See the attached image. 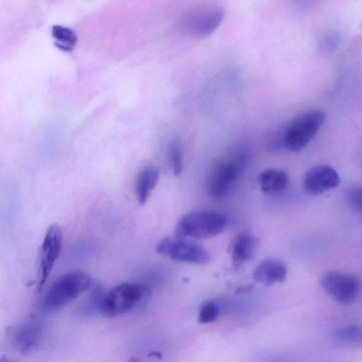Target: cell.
Here are the masks:
<instances>
[{"mask_svg":"<svg viewBox=\"0 0 362 362\" xmlns=\"http://www.w3.org/2000/svg\"><path fill=\"white\" fill-rule=\"evenodd\" d=\"M92 283L90 276L82 271L62 275L52 282L43 296L42 310L52 313L62 309L89 289Z\"/></svg>","mask_w":362,"mask_h":362,"instance_id":"obj_1","label":"cell"},{"mask_svg":"<svg viewBox=\"0 0 362 362\" xmlns=\"http://www.w3.org/2000/svg\"><path fill=\"white\" fill-rule=\"evenodd\" d=\"M226 224V217L219 213L211 211H192L178 220L175 235L195 240L206 239L221 233Z\"/></svg>","mask_w":362,"mask_h":362,"instance_id":"obj_2","label":"cell"},{"mask_svg":"<svg viewBox=\"0 0 362 362\" xmlns=\"http://www.w3.org/2000/svg\"><path fill=\"white\" fill-rule=\"evenodd\" d=\"M150 293L144 285L136 283H122L104 293L98 313L112 317L132 310L145 296Z\"/></svg>","mask_w":362,"mask_h":362,"instance_id":"obj_3","label":"cell"},{"mask_svg":"<svg viewBox=\"0 0 362 362\" xmlns=\"http://www.w3.org/2000/svg\"><path fill=\"white\" fill-rule=\"evenodd\" d=\"M325 117L323 111L313 110L296 117L284 129V146L293 152L303 150L323 124Z\"/></svg>","mask_w":362,"mask_h":362,"instance_id":"obj_4","label":"cell"},{"mask_svg":"<svg viewBox=\"0 0 362 362\" xmlns=\"http://www.w3.org/2000/svg\"><path fill=\"white\" fill-rule=\"evenodd\" d=\"M246 160L245 153L240 152L216 163L207 177L208 194L214 199L224 197L243 169Z\"/></svg>","mask_w":362,"mask_h":362,"instance_id":"obj_5","label":"cell"},{"mask_svg":"<svg viewBox=\"0 0 362 362\" xmlns=\"http://www.w3.org/2000/svg\"><path fill=\"white\" fill-rule=\"evenodd\" d=\"M224 18L223 10L218 6H207L193 8L180 19L181 30L194 38H205L214 33Z\"/></svg>","mask_w":362,"mask_h":362,"instance_id":"obj_6","label":"cell"},{"mask_svg":"<svg viewBox=\"0 0 362 362\" xmlns=\"http://www.w3.org/2000/svg\"><path fill=\"white\" fill-rule=\"evenodd\" d=\"M156 250L181 262L205 264L211 259L210 254L202 245L175 235L161 239L157 244Z\"/></svg>","mask_w":362,"mask_h":362,"instance_id":"obj_7","label":"cell"},{"mask_svg":"<svg viewBox=\"0 0 362 362\" xmlns=\"http://www.w3.org/2000/svg\"><path fill=\"white\" fill-rule=\"evenodd\" d=\"M62 245V234L59 225L47 228L41 245L38 267L37 290L42 289L59 257Z\"/></svg>","mask_w":362,"mask_h":362,"instance_id":"obj_8","label":"cell"},{"mask_svg":"<svg viewBox=\"0 0 362 362\" xmlns=\"http://www.w3.org/2000/svg\"><path fill=\"white\" fill-rule=\"evenodd\" d=\"M325 291L342 304L351 303L359 291L360 282L352 274L339 271H328L321 277Z\"/></svg>","mask_w":362,"mask_h":362,"instance_id":"obj_9","label":"cell"},{"mask_svg":"<svg viewBox=\"0 0 362 362\" xmlns=\"http://www.w3.org/2000/svg\"><path fill=\"white\" fill-rule=\"evenodd\" d=\"M43 322L35 320L21 324L11 329V347L21 354H28L39 348L45 336Z\"/></svg>","mask_w":362,"mask_h":362,"instance_id":"obj_10","label":"cell"},{"mask_svg":"<svg viewBox=\"0 0 362 362\" xmlns=\"http://www.w3.org/2000/svg\"><path fill=\"white\" fill-rule=\"evenodd\" d=\"M340 183L337 172L327 165H318L310 168L303 179V188L311 195H319Z\"/></svg>","mask_w":362,"mask_h":362,"instance_id":"obj_11","label":"cell"},{"mask_svg":"<svg viewBox=\"0 0 362 362\" xmlns=\"http://www.w3.org/2000/svg\"><path fill=\"white\" fill-rule=\"evenodd\" d=\"M287 274V267L281 260L266 259L255 269L253 277L259 283L272 285L283 281Z\"/></svg>","mask_w":362,"mask_h":362,"instance_id":"obj_12","label":"cell"},{"mask_svg":"<svg viewBox=\"0 0 362 362\" xmlns=\"http://www.w3.org/2000/svg\"><path fill=\"white\" fill-rule=\"evenodd\" d=\"M257 238L250 233H241L235 238L232 247L233 265L239 267L250 260L258 246Z\"/></svg>","mask_w":362,"mask_h":362,"instance_id":"obj_13","label":"cell"},{"mask_svg":"<svg viewBox=\"0 0 362 362\" xmlns=\"http://www.w3.org/2000/svg\"><path fill=\"white\" fill-rule=\"evenodd\" d=\"M159 177L160 171L154 166L145 167L139 172L135 189L139 204H144L146 202L156 186Z\"/></svg>","mask_w":362,"mask_h":362,"instance_id":"obj_14","label":"cell"},{"mask_svg":"<svg viewBox=\"0 0 362 362\" xmlns=\"http://www.w3.org/2000/svg\"><path fill=\"white\" fill-rule=\"evenodd\" d=\"M259 182L263 192L276 193L286 188L288 177L282 170L269 168L262 172L259 176Z\"/></svg>","mask_w":362,"mask_h":362,"instance_id":"obj_15","label":"cell"},{"mask_svg":"<svg viewBox=\"0 0 362 362\" xmlns=\"http://www.w3.org/2000/svg\"><path fill=\"white\" fill-rule=\"evenodd\" d=\"M52 36L55 45L64 52L71 51L76 46L77 37L74 32L62 25H54L52 28Z\"/></svg>","mask_w":362,"mask_h":362,"instance_id":"obj_16","label":"cell"},{"mask_svg":"<svg viewBox=\"0 0 362 362\" xmlns=\"http://www.w3.org/2000/svg\"><path fill=\"white\" fill-rule=\"evenodd\" d=\"M168 154L173 173L175 176H179L183 168L182 150L179 140L175 139L170 141Z\"/></svg>","mask_w":362,"mask_h":362,"instance_id":"obj_17","label":"cell"},{"mask_svg":"<svg viewBox=\"0 0 362 362\" xmlns=\"http://www.w3.org/2000/svg\"><path fill=\"white\" fill-rule=\"evenodd\" d=\"M334 336L346 341L362 342V327L358 325L341 327L334 331Z\"/></svg>","mask_w":362,"mask_h":362,"instance_id":"obj_18","label":"cell"},{"mask_svg":"<svg viewBox=\"0 0 362 362\" xmlns=\"http://www.w3.org/2000/svg\"><path fill=\"white\" fill-rule=\"evenodd\" d=\"M220 313L218 305L212 300L204 302L200 307L198 320L202 324H208L214 322Z\"/></svg>","mask_w":362,"mask_h":362,"instance_id":"obj_19","label":"cell"},{"mask_svg":"<svg viewBox=\"0 0 362 362\" xmlns=\"http://www.w3.org/2000/svg\"><path fill=\"white\" fill-rule=\"evenodd\" d=\"M339 41L340 35L338 33L333 30L326 31L320 37L318 46L322 51L330 52L337 48Z\"/></svg>","mask_w":362,"mask_h":362,"instance_id":"obj_20","label":"cell"},{"mask_svg":"<svg viewBox=\"0 0 362 362\" xmlns=\"http://www.w3.org/2000/svg\"><path fill=\"white\" fill-rule=\"evenodd\" d=\"M347 198L351 206L362 213V186L351 187L348 191Z\"/></svg>","mask_w":362,"mask_h":362,"instance_id":"obj_21","label":"cell"},{"mask_svg":"<svg viewBox=\"0 0 362 362\" xmlns=\"http://www.w3.org/2000/svg\"><path fill=\"white\" fill-rule=\"evenodd\" d=\"M322 0H292L293 4L300 9L306 10L315 6Z\"/></svg>","mask_w":362,"mask_h":362,"instance_id":"obj_22","label":"cell"}]
</instances>
